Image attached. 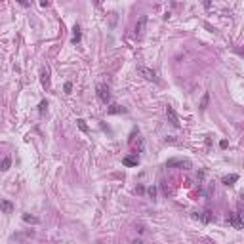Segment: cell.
Returning <instances> with one entry per match:
<instances>
[{"label":"cell","mask_w":244,"mask_h":244,"mask_svg":"<svg viewBox=\"0 0 244 244\" xmlns=\"http://www.w3.org/2000/svg\"><path fill=\"white\" fill-rule=\"evenodd\" d=\"M95 92H97V97H99V101L101 103H109L111 101V90H109V86L107 84H103V82H99L95 86Z\"/></svg>","instance_id":"1"},{"label":"cell","mask_w":244,"mask_h":244,"mask_svg":"<svg viewBox=\"0 0 244 244\" xmlns=\"http://www.w3.org/2000/svg\"><path fill=\"white\" fill-rule=\"evenodd\" d=\"M137 72L145 78V80H151V82H158V77H156V72L149 67H145V65H137Z\"/></svg>","instance_id":"2"},{"label":"cell","mask_w":244,"mask_h":244,"mask_svg":"<svg viewBox=\"0 0 244 244\" xmlns=\"http://www.w3.org/2000/svg\"><path fill=\"white\" fill-rule=\"evenodd\" d=\"M166 166H168V168L178 166V168H181V170H189V168H193L191 160H187V158H170V160L166 162Z\"/></svg>","instance_id":"3"},{"label":"cell","mask_w":244,"mask_h":244,"mask_svg":"<svg viewBox=\"0 0 244 244\" xmlns=\"http://www.w3.org/2000/svg\"><path fill=\"white\" fill-rule=\"evenodd\" d=\"M166 116H168V120H170V124H172L174 128H179V126H181V122H179V116H178V113L174 111V107H170V105H166Z\"/></svg>","instance_id":"4"},{"label":"cell","mask_w":244,"mask_h":244,"mask_svg":"<svg viewBox=\"0 0 244 244\" xmlns=\"http://www.w3.org/2000/svg\"><path fill=\"white\" fill-rule=\"evenodd\" d=\"M145 29H147V15H141L135 23V38H143Z\"/></svg>","instance_id":"5"},{"label":"cell","mask_w":244,"mask_h":244,"mask_svg":"<svg viewBox=\"0 0 244 244\" xmlns=\"http://www.w3.org/2000/svg\"><path fill=\"white\" fill-rule=\"evenodd\" d=\"M240 215H242V202L238 204V210H236V212H235V214H233V215L229 217V223H231V225H233L235 229H240V227H242V221H240Z\"/></svg>","instance_id":"6"},{"label":"cell","mask_w":244,"mask_h":244,"mask_svg":"<svg viewBox=\"0 0 244 244\" xmlns=\"http://www.w3.org/2000/svg\"><path fill=\"white\" fill-rule=\"evenodd\" d=\"M122 164H124V166H128V168L137 166V164H139V156H137V153H132V155L124 156V158H122Z\"/></svg>","instance_id":"7"},{"label":"cell","mask_w":244,"mask_h":244,"mask_svg":"<svg viewBox=\"0 0 244 244\" xmlns=\"http://www.w3.org/2000/svg\"><path fill=\"white\" fill-rule=\"evenodd\" d=\"M40 80H42V86L48 90L50 88V69L48 67H44L42 71H40Z\"/></svg>","instance_id":"8"},{"label":"cell","mask_w":244,"mask_h":244,"mask_svg":"<svg viewBox=\"0 0 244 244\" xmlns=\"http://www.w3.org/2000/svg\"><path fill=\"white\" fill-rule=\"evenodd\" d=\"M0 210H2L4 214H12V212H13V204H12L10 200H4V199H2V200H0Z\"/></svg>","instance_id":"9"},{"label":"cell","mask_w":244,"mask_h":244,"mask_svg":"<svg viewBox=\"0 0 244 244\" xmlns=\"http://www.w3.org/2000/svg\"><path fill=\"white\" fill-rule=\"evenodd\" d=\"M12 166V158L10 156H4V158H0V172H6V170Z\"/></svg>","instance_id":"10"},{"label":"cell","mask_w":244,"mask_h":244,"mask_svg":"<svg viewBox=\"0 0 244 244\" xmlns=\"http://www.w3.org/2000/svg\"><path fill=\"white\" fill-rule=\"evenodd\" d=\"M23 221H25V223H33V225H38V223H40V219H38V217H34V215L25 214V215H23Z\"/></svg>","instance_id":"11"},{"label":"cell","mask_w":244,"mask_h":244,"mask_svg":"<svg viewBox=\"0 0 244 244\" xmlns=\"http://www.w3.org/2000/svg\"><path fill=\"white\" fill-rule=\"evenodd\" d=\"M199 217L202 219V221H206V223H210L212 219H214V215H212V212H210V210H204V212H202V215H199Z\"/></svg>","instance_id":"12"},{"label":"cell","mask_w":244,"mask_h":244,"mask_svg":"<svg viewBox=\"0 0 244 244\" xmlns=\"http://www.w3.org/2000/svg\"><path fill=\"white\" fill-rule=\"evenodd\" d=\"M72 31H75V33H72V42L77 44V42L82 38V34H80V27H78V25H75V29H72Z\"/></svg>","instance_id":"13"},{"label":"cell","mask_w":244,"mask_h":244,"mask_svg":"<svg viewBox=\"0 0 244 244\" xmlns=\"http://www.w3.org/2000/svg\"><path fill=\"white\" fill-rule=\"evenodd\" d=\"M236 179H238L236 174H233V176H225V178H223V183H225V185H233Z\"/></svg>","instance_id":"14"},{"label":"cell","mask_w":244,"mask_h":244,"mask_svg":"<svg viewBox=\"0 0 244 244\" xmlns=\"http://www.w3.org/2000/svg\"><path fill=\"white\" fill-rule=\"evenodd\" d=\"M122 111H124V109H122L120 105H111V107L107 109V113H109V114H116V113H122Z\"/></svg>","instance_id":"15"},{"label":"cell","mask_w":244,"mask_h":244,"mask_svg":"<svg viewBox=\"0 0 244 244\" xmlns=\"http://www.w3.org/2000/svg\"><path fill=\"white\" fill-rule=\"evenodd\" d=\"M77 124H78V128H80V132H84V134H88V126H86V120H82V118H78V120H77Z\"/></svg>","instance_id":"16"},{"label":"cell","mask_w":244,"mask_h":244,"mask_svg":"<svg viewBox=\"0 0 244 244\" xmlns=\"http://www.w3.org/2000/svg\"><path fill=\"white\" fill-rule=\"evenodd\" d=\"M208 101H210V93L206 92V93L202 95V101H200V109H206V107H208Z\"/></svg>","instance_id":"17"},{"label":"cell","mask_w":244,"mask_h":244,"mask_svg":"<svg viewBox=\"0 0 244 244\" xmlns=\"http://www.w3.org/2000/svg\"><path fill=\"white\" fill-rule=\"evenodd\" d=\"M46 111H48V101H40V105H38V113L44 114Z\"/></svg>","instance_id":"18"},{"label":"cell","mask_w":244,"mask_h":244,"mask_svg":"<svg viewBox=\"0 0 244 244\" xmlns=\"http://www.w3.org/2000/svg\"><path fill=\"white\" fill-rule=\"evenodd\" d=\"M149 194H151V199L156 197V187H149Z\"/></svg>","instance_id":"19"},{"label":"cell","mask_w":244,"mask_h":244,"mask_svg":"<svg viewBox=\"0 0 244 244\" xmlns=\"http://www.w3.org/2000/svg\"><path fill=\"white\" fill-rule=\"evenodd\" d=\"M71 92H72V84L67 82V84H65V93H71Z\"/></svg>","instance_id":"20"},{"label":"cell","mask_w":244,"mask_h":244,"mask_svg":"<svg viewBox=\"0 0 244 244\" xmlns=\"http://www.w3.org/2000/svg\"><path fill=\"white\" fill-rule=\"evenodd\" d=\"M227 145H229V143H227V141H225V139H223V141H221V143H219V147H221V149H225V147H227Z\"/></svg>","instance_id":"21"},{"label":"cell","mask_w":244,"mask_h":244,"mask_svg":"<svg viewBox=\"0 0 244 244\" xmlns=\"http://www.w3.org/2000/svg\"><path fill=\"white\" fill-rule=\"evenodd\" d=\"M132 244H143V242H141V240H134Z\"/></svg>","instance_id":"22"}]
</instances>
